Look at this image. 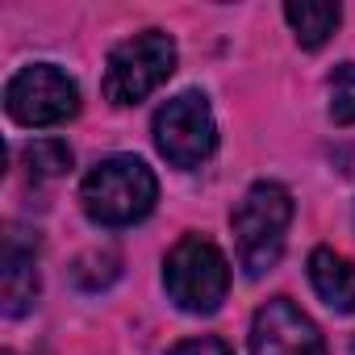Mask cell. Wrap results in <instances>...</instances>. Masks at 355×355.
<instances>
[{"instance_id": "cell-1", "label": "cell", "mask_w": 355, "mask_h": 355, "mask_svg": "<svg viewBox=\"0 0 355 355\" xmlns=\"http://www.w3.org/2000/svg\"><path fill=\"white\" fill-rule=\"evenodd\" d=\"M159 201V180L138 155H109L101 159L80 184V205L96 226H134Z\"/></svg>"}, {"instance_id": "cell-2", "label": "cell", "mask_w": 355, "mask_h": 355, "mask_svg": "<svg viewBox=\"0 0 355 355\" xmlns=\"http://www.w3.org/2000/svg\"><path fill=\"white\" fill-rule=\"evenodd\" d=\"M288 222H293V197H288L284 184L259 180V184L247 189V197L230 214L234 243H239V263H243L247 276H263L280 263Z\"/></svg>"}, {"instance_id": "cell-3", "label": "cell", "mask_w": 355, "mask_h": 355, "mask_svg": "<svg viewBox=\"0 0 355 355\" xmlns=\"http://www.w3.org/2000/svg\"><path fill=\"white\" fill-rule=\"evenodd\" d=\"M163 288L184 313H214L230 293V263L209 239L184 234L163 263Z\"/></svg>"}, {"instance_id": "cell-4", "label": "cell", "mask_w": 355, "mask_h": 355, "mask_svg": "<svg viewBox=\"0 0 355 355\" xmlns=\"http://www.w3.org/2000/svg\"><path fill=\"white\" fill-rule=\"evenodd\" d=\"M171 71H175V38L163 30H142V34H134L109 51L101 88L113 105H138Z\"/></svg>"}, {"instance_id": "cell-5", "label": "cell", "mask_w": 355, "mask_h": 355, "mask_svg": "<svg viewBox=\"0 0 355 355\" xmlns=\"http://www.w3.org/2000/svg\"><path fill=\"white\" fill-rule=\"evenodd\" d=\"M5 109L17 125H63L80 113V88L55 63H30L5 84Z\"/></svg>"}, {"instance_id": "cell-6", "label": "cell", "mask_w": 355, "mask_h": 355, "mask_svg": "<svg viewBox=\"0 0 355 355\" xmlns=\"http://www.w3.org/2000/svg\"><path fill=\"white\" fill-rule=\"evenodd\" d=\"M155 146L171 167H201L218 146L205 92H180L155 113Z\"/></svg>"}, {"instance_id": "cell-7", "label": "cell", "mask_w": 355, "mask_h": 355, "mask_svg": "<svg viewBox=\"0 0 355 355\" xmlns=\"http://www.w3.org/2000/svg\"><path fill=\"white\" fill-rule=\"evenodd\" d=\"M251 355H330V351L309 313H301L288 297H272L268 305H259L251 322Z\"/></svg>"}, {"instance_id": "cell-8", "label": "cell", "mask_w": 355, "mask_h": 355, "mask_svg": "<svg viewBox=\"0 0 355 355\" xmlns=\"http://www.w3.org/2000/svg\"><path fill=\"white\" fill-rule=\"evenodd\" d=\"M0 297H5V313L9 318H21L34 305V297H38V243H21L17 234H9Z\"/></svg>"}, {"instance_id": "cell-9", "label": "cell", "mask_w": 355, "mask_h": 355, "mask_svg": "<svg viewBox=\"0 0 355 355\" xmlns=\"http://www.w3.org/2000/svg\"><path fill=\"white\" fill-rule=\"evenodd\" d=\"M309 284L334 313H355V263L330 247L309 255Z\"/></svg>"}, {"instance_id": "cell-10", "label": "cell", "mask_w": 355, "mask_h": 355, "mask_svg": "<svg viewBox=\"0 0 355 355\" xmlns=\"http://www.w3.org/2000/svg\"><path fill=\"white\" fill-rule=\"evenodd\" d=\"M284 17H288V26L297 30V42L305 46V51H318L334 30H338V17H343V9L338 5H322V0H293V5H284Z\"/></svg>"}, {"instance_id": "cell-11", "label": "cell", "mask_w": 355, "mask_h": 355, "mask_svg": "<svg viewBox=\"0 0 355 355\" xmlns=\"http://www.w3.org/2000/svg\"><path fill=\"white\" fill-rule=\"evenodd\" d=\"M26 167L34 180H55V175H63L71 167V146L59 138H38L26 146Z\"/></svg>"}, {"instance_id": "cell-12", "label": "cell", "mask_w": 355, "mask_h": 355, "mask_svg": "<svg viewBox=\"0 0 355 355\" xmlns=\"http://www.w3.org/2000/svg\"><path fill=\"white\" fill-rule=\"evenodd\" d=\"M330 117L338 125H355V63H338L330 71Z\"/></svg>"}, {"instance_id": "cell-13", "label": "cell", "mask_w": 355, "mask_h": 355, "mask_svg": "<svg viewBox=\"0 0 355 355\" xmlns=\"http://www.w3.org/2000/svg\"><path fill=\"white\" fill-rule=\"evenodd\" d=\"M167 355H234V347L218 334H201V338H184V343H175Z\"/></svg>"}]
</instances>
